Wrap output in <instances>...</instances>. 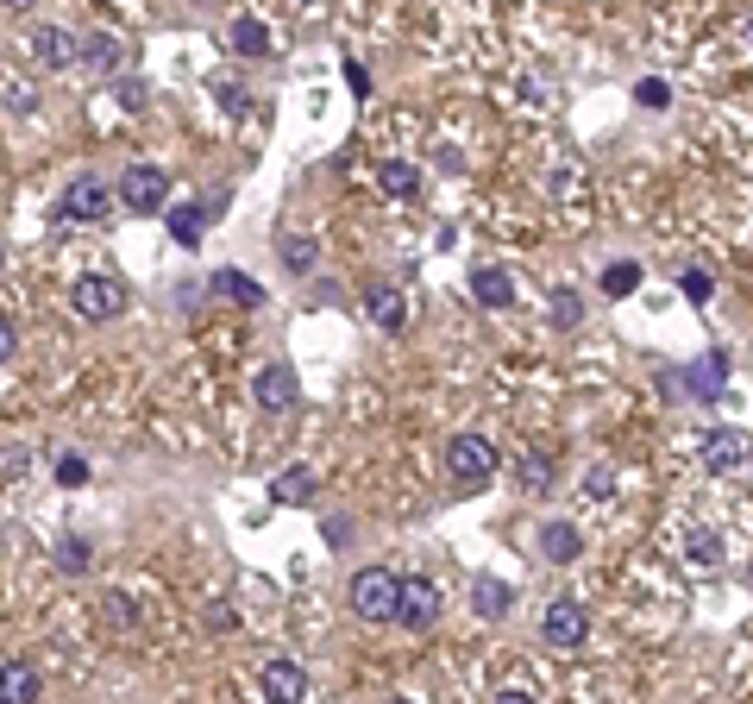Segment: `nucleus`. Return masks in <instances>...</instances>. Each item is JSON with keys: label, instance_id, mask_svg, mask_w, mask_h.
<instances>
[{"label": "nucleus", "instance_id": "1a4fd4ad", "mask_svg": "<svg viewBox=\"0 0 753 704\" xmlns=\"http://www.w3.org/2000/svg\"><path fill=\"white\" fill-rule=\"evenodd\" d=\"M541 629H546V642H553V648H578L584 635H590V610H584L578 598H553Z\"/></svg>", "mask_w": 753, "mask_h": 704}, {"label": "nucleus", "instance_id": "4be33fe9", "mask_svg": "<svg viewBox=\"0 0 753 704\" xmlns=\"http://www.w3.org/2000/svg\"><path fill=\"white\" fill-rule=\"evenodd\" d=\"M76 51H82V63H88V70H119V58H126V44H119L114 32H95V39L76 44Z\"/></svg>", "mask_w": 753, "mask_h": 704}, {"label": "nucleus", "instance_id": "72a5a7b5", "mask_svg": "<svg viewBox=\"0 0 753 704\" xmlns=\"http://www.w3.org/2000/svg\"><path fill=\"white\" fill-rule=\"evenodd\" d=\"M114 101H119V107H145V82H119V89H114Z\"/></svg>", "mask_w": 753, "mask_h": 704}, {"label": "nucleus", "instance_id": "f3484780", "mask_svg": "<svg viewBox=\"0 0 753 704\" xmlns=\"http://www.w3.org/2000/svg\"><path fill=\"white\" fill-rule=\"evenodd\" d=\"M509 604H515V591L502 586V579H471V610H478L483 623L509 617Z\"/></svg>", "mask_w": 753, "mask_h": 704}, {"label": "nucleus", "instance_id": "f704fd0d", "mask_svg": "<svg viewBox=\"0 0 753 704\" xmlns=\"http://www.w3.org/2000/svg\"><path fill=\"white\" fill-rule=\"evenodd\" d=\"M107 617H114V623H133L138 610H133V598H119V591H114V598H107Z\"/></svg>", "mask_w": 753, "mask_h": 704}, {"label": "nucleus", "instance_id": "cd10ccee", "mask_svg": "<svg viewBox=\"0 0 753 704\" xmlns=\"http://www.w3.org/2000/svg\"><path fill=\"white\" fill-rule=\"evenodd\" d=\"M553 328H584V302H578V290H553Z\"/></svg>", "mask_w": 753, "mask_h": 704}, {"label": "nucleus", "instance_id": "aec40b11", "mask_svg": "<svg viewBox=\"0 0 753 704\" xmlns=\"http://www.w3.org/2000/svg\"><path fill=\"white\" fill-rule=\"evenodd\" d=\"M271 504H314V472L308 466H290L271 478Z\"/></svg>", "mask_w": 753, "mask_h": 704}, {"label": "nucleus", "instance_id": "e433bc0d", "mask_svg": "<svg viewBox=\"0 0 753 704\" xmlns=\"http://www.w3.org/2000/svg\"><path fill=\"white\" fill-rule=\"evenodd\" d=\"M7 107H13V114H32V107H39V95H32V89H13V95H7Z\"/></svg>", "mask_w": 753, "mask_h": 704}, {"label": "nucleus", "instance_id": "2f4dec72", "mask_svg": "<svg viewBox=\"0 0 753 704\" xmlns=\"http://www.w3.org/2000/svg\"><path fill=\"white\" fill-rule=\"evenodd\" d=\"M684 296H691V302H710V296H715V277H710V271H684Z\"/></svg>", "mask_w": 753, "mask_h": 704}, {"label": "nucleus", "instance_id": "7c9ffc66", "mask_svg": "<svg viewBox=\"0 0 753 704\" xmlns=\"http://www.w3.org/2000/svg\"><path fill=\"white\" fill-rule=\"evenodd\" d=\"M57 485H70V490H76V485H88V459H76V453H63V459H57Z\"/></svg>", "mask_w": 753, "mask_h": 704}, {"label": "nucleus", "instance_id": "ddd939ff", "mask_svg": "<svg viewBox=\"0 0 753 704\" xmlns=\"http://www.w3.org/2000/svg\"><path fill=\"white\" fill-rule=\"evenodd\" d=\"M32 51H39L44 70H70V63H76V39H70L63 25H39V32H32Z\"/></svg>", "mask_w": 753, "mask_h": 704}, {"label": "nucleus", "instance_id": "39448f33", "mask_svg": "<svg viewBox=\"0 0 753 704\" xmlns=\"http://www.w3.org/2000/svg\"><path fill=\"white\" fill-rule=\"evenodd\" d=\"M107 208H114V189H107L101 176H76L57 201V220L63 227H70V220H107Z\"/></svg>", "mask_w": 753, "mask_h": 704}, {"label": "nucleus", "instance_id": "58836bf2", "mask_svg": "<svg viewBox=\"0 0 753 704\" xmlns=\"http://www.w3.org/2000/svg\"><path fill=\"white\" fill-rule=\"evenodd\" d=\"M0 265H7V246H0Z\"/></svg>", "mask_w": 753, "mask_h": 704}, {"label": "nucleus", "instance_id": "4c0bfd02", "mask_svg": "<svg viewBox=\"0 0 753 704\" xmlns=\"http://www.w3.org/2000/svg\"><path fill=\"white\" fill-rule=\"evenodd\" d=\"M0 7H32V0H0Z\"/></svg>", "mask_w": 753, "mask_h": 704}, {"label": "nucleus", "instance_id": "7ed1b4c3", "mask_svg": "<svg viewBox=\"0 0 753 704\" xmlns=\"http://www.w3.org/2000/svg\"><path fill=\"white\" fill-rule=\"evenodd\" d=\"M446 472L459 485H483V478H496V447L483 434H452L446 441Z\"/></svg>", "mask_w": 753, "mask_h": 704}, {"label": "nucleus", "instance_id": "f257e3e1", "mask_svg": "<svg viewBox=\"0 0 753 704\" xmlns=\"http://www.w3.org/2000/svg\"><path fill=\"white\" fill-rule=\"evenodd\" d=\"M396 586H402V579H396L389 567H358L346 598H352V610H358L365 623H396Z\"/></svg>", "mask_w": 753, "mask_h": 704}, {"label": "nucleus", "instance_id": "a211bd4d", "mask_svg": "<svg viewBox=\"0 0 753 704\" xmlns=\"http://www.w3.org/2000/svg\"><path fill=\"white\" fill-rule=\"evenodd\" d=\"M39 698V673L25 661H7L0 666V704H32Z\"/></svg>", "mask_w": 753, "mask_h": 704}, {"label": "nucleus", "instance_id": "c85d7f7f", "mask_svg": "<svg viewBox=\"0 0 753 704\" xmlns=\"http://www.w3.org/2000/svg\"><path fill=\"white\" fill-rule=\"evenodd\" d=\"M691 560L697 567H715V560H722V535H715V528H697L691 535Z\"/></svg>", "mask_w": 753, "mask_h": 704}, {"label": "nucleus", "instance_id": "9d476101", "mask_svg": "<svg viewBox=\"0 0 753 704\" xmlns=\"http://www.w3.org/2000/svg\"><path fill=\"white\" fill-rule=\"evenodd\" d=\"M703 466H710V472H741V466H747V434H741V428H715L710 441H703Z\"/></svg>", "mask_w": 753, "mask_h": 704}, {"label": "nucleus", "instance_id": "c9c22d12", "mask_svg": "<svg viewBox=\"0 0 753 704\" xmlns=\"http://www.w3.org/2000/svg\"><path fill=\"white\" fill-rule=\"evenodd\" d=\"M346 82H352V95H358V101L370 95V76H365V63H346Z\"/></svg>", "mask_w": 753, "mask_h": 704}, {"label": "nucleus", "instance_id": "6e6552de", "mask_svg": "<svg viewBox=\"0 0 753 704\" xmlns=\"http://www.w3.org/2000/svg\"><path fill=\"white\" fill-rule=\"evenodd\" d=\"M251 396H258V410L264 415H290L295 396H302V384H295L290 365H264V372L251 377Z\"/></svg>", "mask_w": 753, "mask_h": 704}, {"label": "nucleus", "instance_id": "6ab92c4d", "mask_svg": "<svg viewBox=\"0 0 753 704\" xmlns=\"http://www.w3.org/2000/svg\"><path fill=\"white\" fill-rule=\"evenodd\" d=\"M232 51H239V58H271V25L239 13V20H232Z\"/></svg>", "mask_w": 753, "mask_h": 704}, {"label": "nucleus", "instance_id": "473e14b6", "mask_svg": "<svg viewBox=\"0 0 753 704\" xmlns=\"http://www.w3.org/2000/svg\"><path fill=\"white\" fill-rule=\"evenodd\" d=\"M20 352V328H13V314H0V365Z\"/></svg>", "mask_w": 753, "mask_h": 704}, {"label": "nucleus", "instance_id": "2eb2a0df", "mask_svg": "<svg viewBox=\"0 0 753 704\" xmlns=\"http://www.w3.org/2000/svg\"><path fill=\"white\" fill-rule=\"evenodd\" d=\"M208 290L227 296V302H239V309H258V302H264V283H258V277H245V271H213Z\"/></svg>", "mask_w": 753, "mask_h": 704}, {"label": "nucleus", "instance_id": "a878e982", "mask_svg": "<svg viewBox=\"0 0 753 704\" xmlns=\"http://www.w3.org/2000/svg\"><path fill=\"white\" fill-rule=\"evenodd\" d=\"M640 290V265L635 258H616L609 271H603V296H635Z\"/></svg>", "mask_w": 753, "mask_h": 704}, {"label": "nucleus", "instance_id": "b1692460", "mask_svg": "<svg viewBox=\"0 0 753 704\" xmlns=\"http://www.w3.org/2000/svg\"><path fill=\"white\" fill-rule=\"evenodd\" d=\"M515 478H522V490L546 497V490H553V459H546V453H522V466H515Z\"/></svg>", "mask_w": 753, "mask_h": 704}, {"label": "nucleus", "instance_id": "393cba45", "mask_svg": "<svg viewBox=\"0 0 753 704\" xmlns=\"http://www.w3.org/2000/svg\"><path fill=\"white\" fill-rule=\"evenodd\" d=\"M365 309H370V321H384V328H402V296L389 290V283H370Z\"/></svg>", "mask_w": 753, "mask_h": 704}, {"label": "nucleus", "instance_id": "20e7f679", "mask_svg": "<svg viewBox=\"0 0 753 704\" xmlns=\"http://www.w3.org/2000/svg\"><path fill=\"white\" fill-rule=\"evenodd\" d=\"M70 309H76L82 321H114V314L126 309V283H119V277H76Z\"/></svg>", "mask_w": 753, "mask_h": 704}, {"label": "nucleus", "instance_id": "4468645a", "mask_svg": "<svg viewBox=\"0 0 753 704\" xmlns=\"http://www.w3.org/2000/svg\"><path fill=\"white\" fill-rule=\"evenodd\" d=\"M541 553L553 560V567H572L584 553V535H578V522H546L541 528Z\"/></svg>", "mask_w": 753, "mask_h": 704}, {"label": "nucleus", "instance_id": "5701e85b", "mask_svg": "<svg viewBox=\"0 0 753 704\" xmlns=\"http://www.w3.org/2000/svg\"><path fill=\"white\" fill-rule=\"evenodd\" d=\"M314 265H321V246H314L308 234H290V239H283V271L314 277Z\"/></svg>", "mask_w": 753, "mask_h": 704}, {"label": "nucleus", "instance_id": "dca6fc26", "mask_svg": "<svg viewBox=\"0 0 753 704\" xmlns=\"http://www.w3.org/2000/svg\"><path fill=\"white\" fill-rule=\"evenodd\" d=\"M684 384H691L703 403H715V396H722V384H729V352H710L703 365H691V372H684Z\"/></svg>", "mask_w": 753, "mask_h": 704}, {"label": "nucleus", "instance_id": "f03ea898", "mask_svg": "<svg viewBox=\"0 0 753 704\" xmlns=\"http://www.w3.org/2000/svg\"><path fill=\"white\" fill-rule=\"evenodd\" d=\"M133 215H164V201H170V176L157 170V164H126V176H119L114 189Z\"/></svg>", "mask_w": 753, "mask_h": 704}, {"label": "nucleus", "instance_id": "9b49d317", "mask_svg": "<svg viewBox=\"0 0 753 704\" xmlns=\"http://www.w3.org/2000/svg\"><path fill=\"white\" fill-rule=\"evenodd\" d=\"M471 296H478L483 309H515V277L502 271V265H478L471 271Z\"/></svg>", "mask_w": 753, "mask_h": 704}, {"label": "nucleus", "instance_id": "423d86ee", "mask_svg": "<svg viewBox=\"0 0 753 704\" xmlns=\"http://www.w3.org/2000/svg\"><path fill=\"white\" fill-rule=\"evenodd\" d=\"M433 617H440V586L433 579H402L396 586V623L421 635V629H433Z\"/></svg>", "mask_w": 753, "mask_h": 704}, {"label": "nucleus", "instance_id": "c756f323", "mask_svg": "<svg viewBox=\"0 0 753 704\" xmlns=\"http://www.w3.org/2000/svg\"><path fill=\"white\" fill-rule=\"evenodd\" d=\"M635 101H640V107H647V114H659V107H672V89H666V82H659V76H647V82H640V89H635Z\"/></svg>", "mask_w": 753, "mask_h": 704}, {"label": "nucleus", "instance_id": "bb28decb", "mask_svg": "<svg viewBox=\"0 0 753 704\" xmlns=\"http://www.w3.org/2000/svg\"><path fill=\"white\" fill-rule=\"evenodd\" d=\"M57 567L63 572H88V567H95V548H88L82 535H63V541H57Z\"/></svg>", "mask_w": 753, "mask_h": 704}, {"label": "nucleus", "instance_id": "f8f14e48", "mask_svg": "<svg viewBox=\"0 0 753 704\" xmlns=\"http://www.w3.org/2000/svg\"><path fill=\"white\" fill-rule=\"evenodd\" d=\"M264 692H271L276 704H302L308 698V673H302L295 661H271L264 666Z\"/></svg>", "mask_w": 753, "mask_h": 704}, {"label": "nucleus", "instance_id": "412c9836", "mask_svg": "<svg viewBox=\"0 0 753 704\" xmlns=\"http://www.w3.org/2000/svg\"><path fill=\"white\" fill-rule=\"evenodd\" d=\"M377 183H384L389 196H421V170L402 164V157H384V164H377Z\"/></svg>", "mask_w": 753, "mask_h": 704}, {"label": "nucleus", "instance_id": "0eeeda50", "mask_svg": "<svg viewBox=\"0 0 753 704\" xmlns=\"http://www.w3.org/2000/svg\"><path fill=\"white\" fill-rule=\"evenodd\" d=\"M227 215V196H208V201H176L170 208V239L182 246V252H195L201 246V234H208V220Z\"/></svg>", "mask_w": 753, "mask_h": 704}]
</instances>
